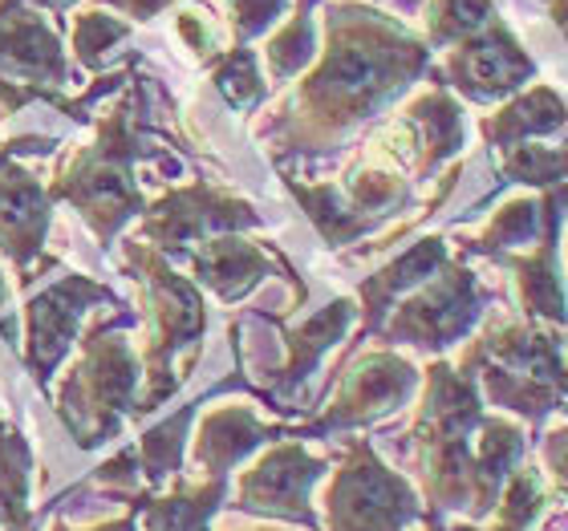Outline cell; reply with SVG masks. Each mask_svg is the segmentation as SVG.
Instances as JSON below:
<instances>
[{
    "instance_id": "18",
    "label": "cell",
    "mask_w": 568,
    "mask_h": 531,
    "mask_svg": "<svg viewBox=\"0 0 568 531\" xmlns=\"http://www.w3.org/2000/svg\"><path fill=\"white\" fill-rule=\"evenodd\" d=\"M443 264H447V239L426 236V239H418V244H410L398 261H390L382 272L366 276V280L357 284V296H362V333L382 329L394 300L423 288Z\"/></svg>"
},
{
    "instance_id": "20",
    "label": "cell",
    "mask_w": 568,
    "mask_h": 531,
    "mask_svg": "<svg viewBox=\"0 0 568 531\" xmlns=\"http://www.w3.org/2000/svg\"><path fill=\"white\" fill-rule=\"evenodd\" d=\"M227 479H207V483L191 487L187 479L175 474V491L171 496H139V520L146 531H207L212 515L224 508Z\"/></svg>"
},
{
    "instance_id": "37",
    "label": "cell",
    "mask_w": 568,
    "mask_h": 531,
    "mask_svg": "<svg viewBox=\"0 0 568 531\" xmlns=\"http://www.w3.org/2000/svg\"><path fill=\"white\" fill-rule=\"evenodd\" d=\"M33 9H45V12H65L73 4V0H29Z\"/></svg>"
},
{
    "instance_id": "36",
    "label": "cell",
    "mask_w": 568,
    "mask_h": 531,
    "mask_svg": "<svg viewBox=\"0 0 568 531\" xmlns=\"http://www.w3.org/2000/svg\"><path fill=\"white\" fill-rule=\"evenodd\" d=\"M53 531H78V528H65V523H53ZM82 531H139V508L131 503V511L122 515V520H110V523H98V528H82Z\"/></svg>"
},
{
    "instance_id": "33",
    "label": "cell",
    "mask_w": 568,
    "mask_h": 531,
    "mask_svg": "<svg viewBox=\"0 0 568 531\" xmlns=\"http://www.w3.org/2000/svg\"><path fill=\"white\" fill-rule=\"evenodd\" d=\"M179 37H183V41H187V45L207 61H212L215 45H220V29H215V21L203 9L179 12Z\"/></svg>"
},
{
    "instance_id": "28",
    "label": "cell",
    "mask_w": 568,
    "mask_h": 531,
    "mask_svg": "<svg viewBox=\"0 0 568 531\" xmlns=\"http://www.w3.org/2000/svg\"><path fill=\"white\" fill-rule=\"evenodd\" d=\"M313 58H317V29H313V17L305 9H296L293 21L284 24L281 33L268 41V49H264L268 78L273 82H288L305 65H313Z\"/></svg>"
},
{
    "instance_id": "23",
    "label": "cell",
    "mask_w": 568,
    "mask_h": 531,
    "mask_svg": "<svg viewBox=\"0 0 568 531\" xmlns=\"http://www.w3.org/2000/svg\"><path fill=\"white\" fill-rule=\"evenodd\" d=\"M288 191L296 195V203L305 207V215L313 219V227L321 232V239L329 244V248H342V244H354L357 236H366L369 227L378 224V219H369L354 207V203L345 200L342 187H333V183H321V187H305V183H296L293 175L284 178Z\"/></svg>"
},
{
    "instance_id": "12",
    "label": "cell",
    "mask_w": 568,
    "mask_h": 531,
    "mask_svg": "<svg viewBox=\"0 0 568 531\" xmlns=\"http://www.w3.org/2000/svg\"><path fill=\"white\" fill-rule=\"evenodd\" d=\"M94 305L119 308V296L110 293L106 284L78 276V272L61 276V280H53L49 288L24 300V366H29L41 390H49L58 366L70 357L73 337H78L85 313Z\"/></svg>"
},
{
    "instance_id": "22",
    "label": "cell",
    "mask_w": 568,
    "mask_h": 531,
    "mask_svg": "<svg viewBox=\"0 0 568 531\" xmlns=\"http://www.w3.org/2000/svg\"><path fill=\"white\" fill-rule=\"evenodd\" d=\"M406 122L418 134V175H430L438 163H447L450 154L463 146V110L447 90H426L418 102H410Z\"/></svg>"
},
{
    "instance_id": "9",
    "label": "cell",
    "mask_w": 568,
    "mask_h": 531,
    "mask_svg": "<svg viewBox=\"0 0 568 531\" xmlns=\"http://www.w3.org/2000/svg\"><path fill=\"white\" fill-rule=\"evenodd\" d=\"M49 151V139H12L0 146V252L12 261L17 280L29 293V284H37L53 268L45 256L49 224H53V200L49 187L17 163V154L24 151Z\"/></svg>"
},
{
    "instance_id": "29",
    "label": "cell",
    "mask_w": 568,
    "mask_h": 531,
    "mask_svg": "<svg viewBox=\"0 0 568 531\" xmlns=\"http://www.w3.org/2000/svg\"><path fill=\"white\" fill-rule=\"evenodd\" d=\"M131 37V21H122V17H110L102 9H82L73 12V24H70V49L78 53L85 70H98L106 53L119 41Z\"/></svg>"
},
{
    "instance_id": "11",
    "label": "cell",
    "mask_w": 568,
    "mask_h": 531,
    "mask_svg": "<svg viewBox=\"0 0 568 531\" xmlns=\"http://www.w3.org/2000/svg\"><path fill=\"white\" fill-rule=\"evenodd\" d=\"M248 227H261L252 203L215 191L212 183H191V187H171L163 200H154L142 212V244H151L159 256H179L215 236H236Z\"/></svg>"
},
{
    "instance_id": "24",
    "label": "cell",
    "mask_w": 568,
    "mask_h": 531,
    "mask_svg": "<svg viewBox=\"0 0 568 531\" xmlns=\"http://www.w3.org/2000/svg\"><path fill=\"white\" fill-rule=\"evenodd\" d=\"M29 471H33V447L21 430L0 426V528L33 531L29 511Z\"/></svg>"
},
{
    "instance_id": "2",
    "label": "cell",
    "mask_w": 568,
    "mask_h": 531,
    "mask_svg": "<svg viewBox=\"0 0 568 531\" xmlns=\"http://www.w3.org/2000/svg\"><path fill=\"white\" fill-rule=\"evenodd\" d=\"M139 110L142 85L134 82L131 98H122L110 114H102L94 142L73 154L70 166L49 183V200L78 207L102 248H114L122 227L146 212L142 187L134 178V163L146 154L139 134Z\"/></svg>"
},
{
    "instance_id": "32",
    "label": "cell",
    "mask_w": 568,
    "mask_h": 531,
    "mask_svg": "<svg viewBox=\"0 0 568 531\" xmlns=\"http://www.w3.org/2000/svg\"><path fill=\"white\" fill-rule=\"evenodd\" d=\"M540 459L548 467V483L560 499H568V422L552 426L545 438H540Z\"/></svg>"
},
{
    "instance_id": "30",
    "label": "cell",
    "mask_w": 568,
    "mask_h": 531,
    "mask_svg": "<svg viewBox=\"0 0 568 531\" xmlns=\"http://www.w3.org/2000/svg\"><path fill=\"white\" fill-rule=\"evenodd\" d=\"M499 171H504V178L528 183V187L557 191L560 183L568 187V146L565 151H548V146H536V142H520V146L504 151Z\"/></svg>"
},
{
    "instance_id": "16",
    "label": "cell",
    "mask_w": 568,
    "mask_h": 531,
    "mask_svg": "<svg viewBox=\"0 0 568 531\" xmlns=\"http://www.w3.org/2000/svg\"><path fill=\"white\" fill-rule=\"evenodd\" d=\"M187 256L195 280L203 288H212L224 305L244 300L264 276H273L276 268H284V264L273 261V252L264 248V244H252V239H240V236H215L207 244H200V248H191Z\"/></svg>"
},
{
    "instance_id": "3",
    "label": "cell",
    "mask_w": 568,
    "mask_h": 531,
    "mask_svg": "<svg viewBox=\"0 0 568 531\" xmlns=\"http://www.w3.org/2000/svg\"><path fill=\"white\" fill-rule=\"evenodd\" d=\"M484 422V394L471 374L435 361L415 418V467L430 511L475 515V438Z\"/></svg>"
},
{
    "instance_id": "38",
    "label": "cell",
    "mask_w": 568,
    "mask_h": 531,
    "mask_svg": "<svg viewBox=\"0 0 568 531\" xmlns=\"http://www.w3.org/2000/svg\"><path fill=\"white\" fill-rule=\"evenodd\" d=\"M552 12H557V24L565 29V37H568V0H552Z\"/></svg>"
},
{
    "instance_id": "35",
    "label": "cell",
    "mask_w": 568,
    "mask_h": 531,
    "mask_svg": "<svg viewBox=\"0 0 568 531\" xmlns=\"http://www.w3.org/2000/svg\"><path fill=\"white\" fill-rule=\"evenodd\" d=\"M98 4H110V9H119L122 17H131V21H151V17H159L163 9H171L175 0H98Z\"/></svg>"
},
{
    "instance_id": "6",
    "label": "cell",
    "mask_w": 568,
    "mask_h": 531,
    "mask_svg": "<svg viewBox=\"0 0 568 531\" xmlns=\"http://www.w3.org/2000/svg\"><path fill=\"white\" fill-rule=\"evenodd\" d=\"M126 264L139 272L142 288H146V300H151V345H146V394L139 398L134 413H151L159 410L171 394L179 390V374H175V357L179 354H195L203 341V329H207V308H203L200 284L191 276H179L166 256L151 248V244H126Z\"/></svg>"
},
{
    "instance_id": "7",
    "label": "cell",
    "mask_w": 568,
    "mask_h": 531,
    "mask_svg": "<svg viewBox=\"0 0 568 531\" xmlns=\"http://www.w3.org/2000/svg\"><path fill=\"white\" fill-rule=\"evenodd\" d=\"M65 85L70 70L61 33H53V24L29 0H0V119L17 114L24 102H49L82 122Z\"/></svg>"
},
{
    "instance_id": "10",
    "label": "cell",
    "mask_w": 568,
    "mask_h": 531,
    "mask_svg": "<svg viewBox=\"0 0 568 531\" xmlns=\"http://www.w3.org/2000/svg\"><path fill=\"white\" fill-rule=\"evenodd\" d=\"M487 293L475 280L471 268L463 264H443V268L406 296L390 325H382V341L390 345H415L423 354H438L447 345L463 341L471 325L484 317Z\"/></svg>"
},
{
    "instance_id": "34",
    "label": "cell",
    "mask_w": 568,
    "mask_h": 531,
    "mask_svg": "<svg viewBox=\"0 0 568 531\" xmlns=\"http://www.w3.org/2000/svg\"><path fill=\"white\" fill-rule=\"evenodd\" d=\"M134 479H142L139 474V459H134V447L122 450L119 459H110L106 467H98V474L90 479V483L98 487H119V491H131Z\"/></svg>"
},
{
    "instance_id": "26",
    "label": "cell",
    "mask_w": 568,
    "mask_h": 531,
    "mask_svg": "<svg viewBox=\"0 0 568 531\" xmlns=\"http://www.w3.org/2000/svg\"><path fill=\"white\" fill-rule=\"evenodd\" d=\"M496 21L491 0H430L426 4V45L447 49L459 45L467 37H475L479 29Z\"/></svg>"
},
{
    "instance_id": "44",
    "label": "cell",
    "mask_w": 568,
    "mask_h": 531,
    "mask_svg": "<svg viewBox=\"0 0 568 531\" xmlns=\"http://www.w3.org/2000/svg\"><path fill=\"white\" fill-rule=\"evenodd\" d=\"M560 410H565V413H568V401H565V406H560Z\"/></svg>"
},
{
    "instance_id": "5",
    "label": "cell",
    "mask_w": 568,
    "mask_h": 531,
    "mask_svg": "<svg viewBox=\"0 0 568 531\" xmlns=\"http://www.w3.org/2000/svg\"><path fill=\"white\" fill-rule=\"evenodd\" d=\"M459 369L471 374L487 401L524 413L532 426L545 422V413L557 410L568 394L565 354L552 329H540L536 320L491 325L479 341H471Z\"/></svg>"
},
{
    "instance_id": "39",
    "label": "cell",
    "mask_w": 568,
    "mask_h": 531,
    "mask_svg": "<svg viewBox=\"0 0 568 531\" xmlns=\"http://www.w3.org/2000/svg\"><path fill=\"white\" fill-rule=\"evenodd\" d=\"M426 531H447V528H443V523H438L435 511H426Z\"/></svg>"
},
{
    "instance_id": "42",
    "label": "cell",
    "mask_w": 568,
    "mask_h": 531,
    "mask_svg": "<svg viewBox=\"0 0 568 531\" xmlns=\"http://www.w3.org/2000/svg\"><path fill=\"white\" fill-rule=\"evenodd\" d=\"M296 9H305V12H308V9H313V0H296Z\"/></svg>"
},
{
    "instance_id": "15",
    "label": "cell",
    "mask_w": 568,
    "mask_h": 531,
    "mask_svg": "<svg viewBox=\"0 0 568 531\" xmlns=\"http://www.w3.org/2000/svg\"><path fill=\"white\" fill-rule=\"evenodd\" d=\"M532 58L524 53L516 33L499 17L475 37L459 41L443 65L447 85H455L467 102H499V98L516 94L520 85L532 82Z\"/></svg>"
},
{
    "instance_id": "4",
    "label": "cell",
    "mask_w": 568,
    "mask_h": 531,
    "mask_svg": "<svg viewBox=\"0 0 568 531\" xmlns=\"http://www.w3.org/2000/svg\"><path fill=\"white\" fill-rule=\"evenodd\" d=\"M131 313L98 320L85 329L82 361L65 374L58 390V418L82 450L106 447L122 435V418L139 406V354L126 341Z\"/></svg>"
},
{
    "instance_id": "31",
    "label": "cell",
    "mask_w": 568,
    "mask_h": 531,
    "mask_svg": "<svg viewBox=\"0 0 568 531\" xmlns=\"http://www.w3.org/2000/svg\"><path fill=\"white\" fill-rule=\"evenodd\" d=\"M227 4V24L236 45H248L252 37H261L273 29V21L288 9V0H224Z\"/></svg>"
},
{
    "instance_id": "41",
    "label": "cell",
    "mask_w": 568,
    "mask_h": 531,
    "mask_svg": "<svg viewBox=\"0 0 568 531\" xmlns=\"http://www.w3.org/2000/svg\"><path fill=\"white\" fill-rule=\"evenodd\" d=\"M423 0H398V9H418Z\"/></svg>"
},
{
    "instance_id": "8",
    "label": "cell",
    "mask_w": 568,
    "mask_h": 531,
    "mask_svg": "<svg viewBox=\"0 0 568 531\" xmlns=\"http://www.w3.org/2000/svg\"><path fill=\"white\" fill-rule=\"evenodd\" d=\"M415 520H423V499L410 479L386 467L366 438H354L325 487L321 531H406Z\"/></svg>"
},
{
    "instance_id": "1",
    "label": "cell",
    "mask_w": 568,
    "mask_h": 531,
    "mask_svg": "<svg viewBox=\"0 0 568 531\" xmlns=\"http://www.w3.org/2000/svg\"><path fill=\"white\" fill-rule=\"evenodd\" d=\"M430 45L398 17L366 4H329L325 49L284 102L281 119L264 126L276 151H329L362 122L406 94L426 70Z\"/></svg>"
},
{
    "instance_id": "27",
    "label": "cell",
    "mask_w": 568,
    "mask_h": 531,
    "mask_svg": "<svg viewBox=\"0 0 568 531\" xmlns=\"http://www.w3.org/2000/svg\"><path fill=\"white\" fill-rule=\"evenodd\" d=\"M207 65H212V78H215V85H220V94L236 110H252L264 98V90H268L261 73V61H256V53H252L248 45L224 49V53H215Z\"/></svg>"
},
{
    "instance_id": "25",
    "label": "cell",
    "mask_w": 568,
    "mask_h": 531,
    "mask_svg": "<svg viewBox=\"0 0 568 531\" xmlns=\"http://www.w3.org/2000/svg\"><path fill=\"white\" fill-rule=\"evenodd\" d=\"M207 398H195L191 406H183L179 413L163 418L159 426H151L146 435L139 438L134 447V459H139V474L146 483H163V479H175L183 471V455H187V426L191 418L200 413V406Z\"/></svg>"
},
{
    "instance_id": "14",
    "label": "cell",
    "mask_w": 568,
    "mask_h": 531,
    "mask_svg": "<svg viewBox=\"0 0 568 531\" xmlns=\"http://www.w3.org/2000/svg\"><path fill=\"white\" fill-rule=\"evenodd\" d=\"M415 390L418 369L390 349H374V354L357 357L349 374H342V386L333 394L329 410L301 435H337V430H357V426L378 422V418H386V413H394L398 406L415 398Z\"/></svg>"
},
{
    "instance_id": "19",
    "label": "cell",
    "mask_w": 568,
    "mask_h": 531,
    "mask_svg": "<svg viewBox=\"0 0 568 531\" xmlns=\"http://www.w3.org/2000/svg\"><path fill=\"white\" fill-rule=\"evenodd\" d=\"M354 317H357V305L349 300V296H342V300H333L329 308H321L317 317H308L301 329H284L288 361H284V369L273 378V394H293L296 386L317 369L321 357L342 341Z\"/></svg>"
},
{
    "instance_id": "13",
    "label": "cell",
    "mask_w": 568,
    "mask_h": 531,
    "mask_svg": "<svg viewBox=\"0 0 568 531\" xmlns=\"http://www.w3.org/2000/svg\"><path fill=\"white\" fill-rule=\"evenodd\" d=\"M325 471H329V462L308 455L301 438L276 442L256 459L252 471L240 474L236 511L321 531L317 511H313V487L325 479Z\"/></svg>"
},
{
    "instance_id": "21",
    "label": "cell",
    "mask_w": 568,
    "mask_h": 531,
    "mask_svg": "<svg viewBox=\"0 0 568 531\" xmlns=\"http://www.w3.org/2000/svg\"><path fill=\"white\" fill-rule=\"evenodd\" d=\"M568 122V102L557 94V90H548V85H532L528 94H520L516 102L491 114V119L479 122V131H484L487 146H496V151H508V146H520L528 139H540V134H552L560 131Z\"/></svg>"
},
{
    "instance_id": "17",
    "label": "cell",
    "mask_w": 568,
    "mask_h": 531,
    "mask_svg": "<svg viewBox=\"0 0 568 531\" xmlns=\"http://www.w3.org/2000/svg\"><path fill=\"white\" fill-rule=\"evenodd\" d=\"M273 438H281V430L261 422L256 410H248V406H215L200 422L191 459H195L203 479H227V471L236 462H244L252 450H261Z\"/></svg>"
},
{
    "instance_id": "43",
    "label": "cell",
    "mask_w": 568,
    "mask_h": 531,
    "mask_svg": "<svg viewBox=\"0 0 568 531\" xmlns=\"http://www.w3.org/2000/svg\"><path fill=\"white\" fill-rule=\"evenodd\" d=\"M232 531H244V528H232ZM256 531H264V528H256Z\"/></svg>"
},
{
    "instance_id": "40",
    "label": "cell",
    "mask_w": 568,
    "mask_h": 531,
    "mask_svg": "<svg viewBox=\"0 0 568 531\" xmlns=\"http://www.w3.org/2000/svg\"><path fill=\"white\" fill-rule=\"evenodd\" d=\"M4 300H9V288H4V276H0V308H4Z\"/></svg>"
}]
</instances>
